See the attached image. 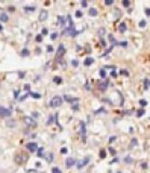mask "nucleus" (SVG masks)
I'll return each instance as SVG.
<instances>
[{"label": "nucleus", "mask_w": 150, "mask_h": 173, "mask_svg": "<svg viewBox=\"0 0 150 173\" xmlns=\"http://www.w3.org/2000/svg\"><path fill=\"white\" fill-rule=\"evenodd\" d=\"M63 104V98L61 96H54L52 100L50 101V106L53 108H56V107H59Z\"/></svg>", "instance_id": "1"}, {"label": "nucleus", "mask_w": 150, "mask_h": 173, "mask_svg": "<svg viewBox=\"0 0 150 173\" xmlns=\"http://www.w3.org/2000/svg\"><path fill=\"white\" fill-rule=\"evenodd\" d=\"M28 160V155L27 154H24V153H21L18 155L15 156V162L17 165H22L24 162H26Z\"/></svg>", "instance_id": "2"}, {"label": "nucleus", "mask_w": 150, "mask_h": 173, "mask_svg": "<svg viewBox=\"0 0 150 173\" xmlns=\"http://www.w3.org/2000/svg\"><path fill=\"white\" fill-rule=\"evenodd\" d=\"M79 33H80V31L76 30L75 27H73V26H71V27L66 28V29H65V30L62 33V35H67V36H70V37H76Z\"/></svg>", "instance_id": "3"}, {"label": "nucleus", "mask_w": 150, "mask_h": 173, "mask_svg": "<svg viewBox=\"0 0 150 173\" xmlns=\"http://www.w3.org/2000/svg\"><path fill=\"white\" fill-rule=\"evenodd\" d=\"M80 134L82 136V141L85 143L86 141V127L84 121H80Z\"/></svg>", "instance_id": "4"}, {"label": "nucleus", "mask_w": 150, "mask_h": 173, "mask_svg": "<svg viewBox=\"0 0 150 173\" xmlns=\"http://www.w3.org/2000/svg\"><path fill=\"white\" fill-rule=\"evenodd\" d=\"M90 159H91L90 157H84L83 159L79 160V161L77 162V168H78L79 170H80V169H82L83 167H85V165L90 162Z\"/></svg>", "instance_id": "5"}, {"label": "nucleus", "mask_w": 150, "mask_h": 173, "mask_svg": "<svg viewBox=\"0 0 150 173\" xmlns=\"http://www.w3.org/2000/svg\"><path fill=\"white\" fill-rule=\"evenodd\" d=\"M65 52H66V49H65L64 45L63 43H61V45H59V49H57V53H56V59H62L63 56H64Z\"/></svg>", "instance_id": "6"}, {"label": "nucleus", "mask_w": 150, "mask_h": 173, "mask_svg": "<svg viewBox=\"0 0 150 173\" xmlns=\"http://www.w3.org/2000/svg\"><path fill=\"white\" fill-rule=\"evenodd\" d=\"M25 147L27 148V149H28L29 151H30V153H35V151H36L37 149H38V145H37V143H33V142L27 143Z\"/></svg>", "instance_id": "7"}, {"label": "nucleus", "mask_w": 150, "mask_h": 173, "mask_svg": "<svg viewBox=\"0 0 150 173\" xmlns=\"http://www.w3.org/2000/svg\"><path fill=\"white\" fill-rule=\"evenodd\" d=\"M24 121H25V123L29 127H33V128L37 127V122L35 121V119H33L31 117H25L24 118Z\"/></svg>", "instance_id": "8"}, {"label": "nucleus", "mask_w": 150, "mask_h": 173, "mask_svg": "<svg viewBox=\"0 0 150 173\" xmlns=\"http://www.w3.org/2000/svg\"><path fill=\"white\" fill-rule=\"evenodd\" d=\"M0 116H1V117H10V116H11V110L0 106Z\"/></svg>", "instance_id": "9"}, {"label": "nucleus", "mask_w": 150, "mask_h": 173, "mask_svg": "<svg viewBox=\"0 0 150 173\" xmlns=\"http://www.w3.org/2000/svg\"><path fill=\"white\" fill-rule=\"evenodd\" d=\"M48 15H49V13H48L47 10H41V11H40V14H39V21L44 22L48 19Z\"/></svg>", "instance_id": "10"}, {"label": "nucleus", "mask_w": 150, "mask_h": 173, "mask_svg": "<svg viewBox=\"0 0 150 173\" xmlns=\"http://www.w3.org/2000/svg\"><path fill=\"white\" fill-rule=\"evenodd\" d=\"M108 84H109V80H108V79H105L103 82H100V83L98 84V86H99V90H100V91H105V90L107 89Z\"/></svg>", "instance_id": "11"}, {"label": "nucleus", "mask_w": 150, "mask_h": 173, "mask_svg": "<svg viewBox=\"0 0 150 173\" xmlns=\"http://www.w3.org/2000/svg\"><path fill=\"white\" fill-rule=\"evenodd\" d=\"M65 163H66V167L67 168H71L72 165H76V160L73 159V158H67L66 161H65Z\"/></svg>", "instance_id": "12"}, {"label": "nucleus", "mask_w": 150, "mask_h": 173, "mask_svg": "<svg viewBox=\"0 0 150 173\" xmlns=\"http://www.w3.org/2000/svg\"><path fill=\"white\" fill-rule=\"evenodd\" d=\"M94 62H95V60L93 59V57H86V59L84 60L83 64H84V66H91Z\"/></svg>", "instance_id": "13"}, {"label": "nucleus", "mask_w": 150, "mask_h": 173, "mask_svg": "<svg viewBox=\"0 0 150 173\" xmlns=\"http://www.w3.org/2000/svg\"><path fill=\"white\" fill-rule=\"evenodd\" d=\"M64 100L67 101V102H69V103H73V102H78V98H70L69 95H64Z\"/></svg>", "instance_id": "14"}, {"label": "nucleus", "mask_w": 150, "mask_h": 173, "mask_svg": "<svg viewBox=\"0 0 150 173\" xmlns=\"http://www.w3.org/2000/svg\"><path fill=\"white\" fill-rule=\"evenodd\" d=\"M119 31L120 33H124L126 29H128V26H126V24L125 23H120V25H119Z\"/></svg>", "instance_id": "15"}, {"label": "nucleus", "mask_w": 150, "mask_h": 173, "mask_svg": "<svg viewBox=\"0 0 150 173\" xmlns=\"http://www.w3.org/2000/svg\"><path fill=\"white\" fill-rule=\"evenodd\" d=\"M109 41L111 42V43H112V47H114V45H119V42L117 41V40L114 39V37L112 36V35H109Z\"/></svg>", "instance_id": "16"}, {"label": "nucleus", "mask_w": 150, "mask_h": 173, "mask_svg": "<svg viewBox=\"0 0 150 173\" xmlns=\"http://www.w3.org/2000/svg\"><path fill=\"white\" fill-rule=\"evenodd\" d=\"M8 20H9L8 14H6V13H1V14H0V21H1V22L6 23V22H8Z\"/></svg>", "instance_id": "17"}, {"label": "nucleus", "mask_w": 150, "mask_h": 173, "mask_svg": "<svg viewBox=\"0 0 150 173\" xmlns=\"http://www.w3.org/2000/svg\"><path fill=\"white\" fill-rule=\"evenodd\" d=\"M89 14L91 15V16H96V15L98 14V12H97V10H96L95 8H91L89 10Z\"/></svg>", "instance_id": "18"}, {"label": "nucleus", "mask_w": 150, "mask_h": 173, "mask_svg": "<svg viewBox=\"0 0 150 173\" xmlns=\"http://www.w3.org/2000/svg\"><path fill=\"white\" fill-rule=\"evenodd\" d=\"M57 21H59V23L62 26H64L65 21H66V16H62V15H59V16H57Z\"/></svg>", "instance_id": "19"}, {"label": "nucleus", "mask_w": 150, "mask_h": 173, "mask_svg": "<svg viewBox=\"0 0 150 173\" xmlns=\"http://www.w3.org/2000/svg\"><path fill=\"white\" fill-rule=\"evenodd\" d=\"M28 94L30 95L31 98H37V100H39V98H41V94H39V93H35V92H28Z\"/></svg>", "instance_id": "20"}, {"label": "nucleus", "mask_w": 150, "mask_h": 173, "mask_svg": "<svg viewBox=\"0 0 150 173\" xmlns=\"http://www.w3.org/2000/svg\"><path fill=\"white\" fill-rule=\"evenodd\" d=\"M6 124H7V127H10V128H13L14 126H15V120H13V119H9L8 121L6 122Z\"/></svg>", "instance_id": "21"}, {"label": "nucleus", "mask_w": 150, "mask_h": 173, "mask_svg": "<svg viewBox=\"0 0 150 173\" xmlns=\"http://www.w3.org/2000/svg\"><path fill=\"white\" fill-rule=\"evenodd\" d=\"M45 160H47L48 163H51L53 161V154H48L47 156H44Z\"/></svg>", "instance_id": "22"}, {"label": "nucleus", "mask_w": 150, "mask_h": 173, "mask_svg": "<svg viewBox=\"0 0 150 173\" xmlns=\"http://www.w3.org/2000/svg\"><path fill=\"white\" fill-rule=\"evenodd\" d=\"M53 81H54L56 84H61L62 82H63V79H62L61 77H57V76H56V77H54V78H53Z\"/></svg>", "instance_id": "23"}, {"label": "nucleus", "mask_w": 150, "mask_h": 173, "mask_svg": "<svg viewBox=\"0 0 150 173\" xmlns=\"http://www.w3.org/2000/svg\"><path fill=\"white\" fill-rule=\"evenodd\" d=\"M135 145H137V139H132V141H131V144H130V146H128V148H130V149H132V148H133Z\"/></svg>", "instance_id": "24"}, {"label": "nucleus", "mask_w": 150, "mask_h": 173, "mask_svg": "<svg viewBox=\"0 0 150 173\" xmlns=\"http://www.w3.org/2000/svg\"><path fill=\"white\" fill-rule=\"evenodd\" d=\"M144 88L145 90H149V79L146 78L144 80Z\"/></svg>", "instance_id": "25"}, {"label": "nucleus", "mask_w": 150, "mask_h": 173, "mask_svg": "<svg viewBox=\"0 0 150 173\" xmlns=\"http://www.w3.org/2000/svg\"><path fill=\"white\" fill-rule=\"evenodd\" d=\"M105 33H106V29L104 27H100L99 29H98V35H99L100 37H103L104 35H105Z\"/></svg>", "instance_id": "26"}, {"label": "nucleus", "mask_w": 150, "mask_h": 173, "mask_svg": "<svg viewBox=\"0 0 150 173\" xmlns=\"http://www.w3.org/2000/svg\"><path fill=\"white\" fill-rule=\"evenodd\" d=\"M24 10H25L26 12H33L36 10V8H35V7H25Z\"/></svg>", "instance_id": "27"}, {"label": "nucleus", "mask_w": 150, "mask_h": 173, "mask_svg": "<svg viewBox=\"0 0 150 173\" xmlns=\"http://www.w3.org/2000/svg\"><path fill=\"white\" fill-rule=\"evenodd\" d=\"M144 115H145V110H144V109H138V110H137V113H136L137 117H142V116H144Z\"/></svg>", "instance_id": "28"}, {"label": "nucleus", "mask_w": 150, "mask_h": 173, "mask_svg": "<svg viewBox=\"0 0 150 173\" xmlns=\"http://www.w3.org/2000/svg\"><path fill=\"white\" fill-rule=\"evenodd\" d=\"M99 157L102 158V159H105V158H106V150H105V149H102V150H100Z\"/></svg>", "instance_id": "29"}, {"label": "nucleus", "mask_w": 150, "mask_h": 173, "mask_svg": "<svg viewBox=\"0 0 150 173\" xmlns=\"http://www.w3.org/2000/svg\"><path fill=\"white\" fill-rule=\"evenodd\" d=\"M21 54H22V56H28L29 55V51H28L27 49H23Z\"/></svg>", "instance_id": "30"}, {"label": "nucleus", "mask_w": 150, "mask_h": 173, "mask_svg": "<svg viewBox=\"0 0 150 173\" xmlns=\"http://www.w3.org/2000/svg\"><path fill=\"white\" fill-rule=\"evenodd\" d=\"M139 104H140V106H147L148 105V102L146 100H139Z\"/></svg>", "instance_id": "31"}, {"label": "nucleus", "mask_w": 150, "mask_h": 173, "mask_svg": "<svg viewBox=\"0 0 150 173\" xmlns=\"http://www.w3.org/2000/svg\"><path fill=\"white\" fill-rule=\"evenodd\" d=\"M122 4H123V7H125V8H128V7H130V4H131V2L128 1V0H123V1H122Z\"/></svg>", "instance_id": "32"}, {"label": "nucleus", "mask_w": 150, "mask_h": 173, "mask_svg": "<svg viewBox=\"0 0 150 173\" xmlns=\"http://www.w3.org/2000/svg\"><path fill=\"white\" fill-rule=\"evenodd\" d=\"M124 162H126V163H132V162H133V159H132L131 157H125Z\"/></svg>", "instance_id": "33"}, {"label": "nucleus", "mask_w": 150, "mask_h": 173, "mask_svg": "<svg viewBox=\"0 0 150 173\" xmlns=\"http://www.w3.org/2000/svg\"><path fill=\"white\" fill-rule=\"evenodd\" d=\"M99 75H100L102 78H105V77H106V70L105 69H100L99 70Z\"/></svg>", "instance_id": "34"}, {"label": "nucleus", "mask_w": 150, "mask_h": 173, "mask_svg": "<svg viewBox=\"0 0 150 173\" xmlns=\"http://www.w3.org/2000/svg\"><path fill=\"white\" fill-rule=\"evenodd\" d=\"M120 75H124V76H126V77H128V76H130V73L123 69V70H120Z\"/></svg>", "instance_id": "35"}, {"label": "nucleus", "mask_w": 150, "mask_h": 173, "mask_svg": "<svg viewBox=\"0 0 150 173\" xmlns=\"http://www.w3.org/2000/svg\"><path fill=\"white\" fill-rule=\"evenodd\" d=\"M42 153H43V147H40L39 149H38V157H39V158L43 157L42 156Z\"/></svg>", "instance_id": "36"}, {"label": "nucleus", "mask_w": 150, "mask_h": 173, "mask_svg": "<svg viewBox=\"0 0 150 173\" xmlns=\"http://www.w3.org/2000/svg\"><path fill=\"white\" fill-rule=\"evenodd\" d=\"M147 25V23H146V21L145 20H143V21H140V22H139V27H145V26Z\"/></svg>", "instance_id": "37"}, {"label": "nucleus", "mask_w": 150, "mask_h": 173, "mask_svg": "<svg viewBox=\"0 0 150 173\" xmlns=\"http://www.w3.org/2000/svg\"><path fill=\"white\" fill-rule=\"evenodd\" d=\"M71 64H72V66H73V67H78L79 62L77 61V60H72V61H71Z\"/></svg>", "instance_id": "38"}, {"label": "nucleus", "mask_w": 150, "mask_h": 173, "mask_svg": "<svg viewBox=\"0 0 150 173\" xmlns=\"http://www.w3.org/2000/svg\"><path fill=\"white\" fill-rule=\"evenodd\" d=\"M52 173H62V171L59 170V168L55 167V168H53V169H52Z\"/></svg>", "instance_id": "39"}, {"label": "nucleus", "mask_w": 150, "mask_h": 173, "mask_svg": "<svg viewBox=\"0 0 150 173\" xmlns=\"http://www.w3.org/2000/svg\"><path fill=\"white\" fill-rule=\"evenodd\" d=\"M36 41H37V42H41V41H42V35H37Z\"/></svg>", "instance_id": "40"}, {"label": "nucleus", "mask_w": 150, "mask_h": 173, "mask_svg": "<svg viewBox=\"0 0 150 173\" xmlns=\"http://www.w3.org/2000/svg\"><path fill=\"white\" fill-rule=\"evenodd\" d=\"M57 35H59L57 33H53L52 35H51V39H52V40H55L56 38H57Z\"/></svg>", "instance_id": "41"}, {"label": "nucleus", "mask_w": 150, "mask_h": 173, "mask_svg": "<svg viewBox=\"0 0 150 173\" xmlns=\"http://www.w3.org/2000/svg\"><path fill=\"white\" fill-rule=\"evenodd\" d=\"M112 3H113V0H106V1H105L106 6H111Z\"/></svg>", "instance_id": "42"}, {"label": "nucleus", "mask_w": 150, "mask_h": 173, "mask_svg": "<svg viewBox=\"0 0 150 173\" xmlns=\"http://www.w3.org/2000/svg\"><path fill=\"white\" fill-rule=\"evenodd\" d=\"M82 15H83V14H82V12H81V11H79V10H78V11H76V16H77V17H81Z\"/></svg>", "instance_id": "43"}, {"label": "nucleus", "mask_w": 150, "mask_h": 173, "mask_svg": "<svg viewBox=\"0 0 150 173\" xmlns=\"http://www.w3.org/2000/svg\"><path fill=\"white\" fill-rule=\"evenodd\" d=\"M52 122H53V117H52V116H50V117H49V120H48V122H47V124H48V126H50Z\"/></svg>", "instance_id": "44"}, {"label": "nucleus", "mask_w": 150, "mask_h": 173, "mask_svg": "<svg viewBox=\"0 0 150 173\" xmlns=\"http://www.w3.org/2000/svg\"><path fill=\"white\" fill-rule=\"evenodd\" d=\"M24 89L26 90V91H28V92H30V86H29V84H25V86H24Z\"/></svg>", "instance_id": "45"}, {"label": "nucleus", "mask_w": 150, "mask_h": 173, "mask_svg": "<svg viewBox=\"0 0 150 173\" xmlns=\"http://www.w3.org/2000/svg\"><path fill=\"white\" fill-rule=\"evenodd\" d=\"M18 94H20V90L14 91V98H18Z\"/></svg>", "instance_id": "46"}, {"label": "nucleus", "mask_w": 150, "mask_h": 173, "mask_svg": "<svg viewBox=\"0 0 150 173\" xmlns=\"http://www.w3.org/2000/svg\"><path fill=\"white\" fill-rule=\"evenodd\" d=\"M145 13H146V15H147V16H149V15H150V9L149 8H146V9H145Z\"/></svg>", "instance_id": "47"}, {"label": "nucleus", "mask_w": 150, "mask_h": 173, "mask_svg": "<svg viewBox=\"0 0 150 173\" xmlns=\"http://www.w3.org/2000/svg\"><path fill=\"white\" fill-rule=\"evenodd\" d=\"M47 51H48V52H53V47H52V45H48V47H47Z\"/></svg>", "instance_id": "48"}, {"label": "nucleus", "mask_w": 150, "mask_h": 173, "mask_svg": "<svg viewBox=\"0 0 150 173\" xmlns=\"http://www.w3.org/2000/svg\"><path fill=\"white\" fill-rule=\"evenodd\" d=\"M110 76H111V77H113V78H116V77H117V73H116V70H112V71L110 73Z\"/></svg>", "instance_id": "49"}, {"label": "nucleus", "mask_w": 150, "mask_h": 173, "mask_svg": "<svg viewBox=\"0 0 150 173\" xmlns=\"http://www.w3.org/2000/svg\"><path fill=\"white\" fill-rule=\"evenodd\" d=\"M142 168H143V169H147V168H148V163H147V162H143V163H142Z\"/></svg>", "instance_id": "50"}, {"label": "nucleus", "mask_w": 150, "mask_h": 173, "mask_svg": "<svg viewBox=\"0 0 150 173\" xmlns=\"http://www.w3.org/2000/svg\"><path fill=\"white\" fill-rule=\"evenodd\" d=\"M67 151H68V149H67L66 147H64V148H62V149H61V153L62 154H67Z\"/></svg>", "instance_id": "51"}, {"label": "nucleus", "mask_w": 150, "mask_h": 173, "mask_svg": "<svg viewBox=\"0 0 150 173\" xmlns=\"http://www.w3.org/2000/svg\"><path fill=\"white\" fill-rule=\"evenodd\" d=\"M72 109H73V110H77V109H79V105H78V104L72 105Z\"/></svg>", "instance_id": "52"}, {"label": "nucleus", "mask_w": 150, "mask_h": 173, "mask_svg": "<svg viewBox=\"0 0 150 173\" xmlns=\"http://www.w3.org/2000/svg\"><path fill=\"white\" fill-rule=\"evenodd\" d=\"M100 112H105V109H104L103 107H102V108H100V109H98V110H96V112H94V114H99Z\"/></svg>", "instance_id": "53"}, {"label": "nucleus", "mask_w": 150, "mask_h": 173, "mask_svg": "<svg viewBox=\"0 0 150 173\" xmlns=\"http://www.w3.org/2000/svg\"><path fill=\"white\" fill-rule=\"evenodd\" d=\"M81 4H82V7H83V8H85L86 6H88V2H86V1H82V2H81Z\"/></svg>", "instance_id": "54"}, {"label": "nucleus", "mask_w": 150, "mask_h": 173, "mask_svg": "<svg viewBox=\"0 0 150 173\" xmlns=\"http://www.w3.org/2000/svg\"><path fill=\"white\" fill-rule=\"evenodd\" d=\"M48 34V29L47 28H43V29H42V35H47Z\"/></svg>", "instance_id": "55"}, {"label": "nucleus", "mask_w": 150, "mask_h": 173, "mask_svg": "<svg viewBox=\"0 0 150 173\" xmlns=\"http://www.w3.org/2000/svg\"><path fill=\"white\" fill-rule=\"evenodd\" d=\"M114 140H116V136H111L110 139H109V143H112Z\"/></svg>", "instance_id": "56"}, {"label": "nucleus", "mask_w": 150, "mask_h": 173, "mask_svg": "<svg viewBox=\"0 0 150 173\" xmlns=\"http://www.w3.org/2000/svg\"><path fill=\"white\" fill-rule=\"evenodd\" d=\"M24 75H25V73H22V71H21V73H18V76H20V78L22 79L23 77H24Z\"/></svg>", "instance_id": "57"}, {"label": "nucleus", "mask_w": 150, "mask_h": 173, "mask_svg": "<svg viewBox=\"0 0 150 173\" xmlns=\"http://www.w3.org/2000/svg\"><path fill=\"white\" fill-rule=\"evenodd\" d=\"M109 150H110V153L112 154V155H114V154H116V151H114L113 148H111V147H110V148H109Z\"/></svg>", "instance_id": "58"}, {"label": "nucleus", "mask_w": 150, "mask_h": 173, "mask_svg": "<svg viewBox=\"0 0 150 173\" xmlns=\"http://www.w3.org/2000/svg\"><path fill=\"white\" fill-rule=\"evenodd\" d=\"M33 116H35V117H38V114L35 112V113H33Z\"/></svg>", "instance_id": "59"}, {"label": "nucleus", "mask_w": 150, "mask_h": 173, "mask_svg": "<svg viewBox=\"0 0 150 173\" xmlns=\"http://www.w3.org/2000/svg\"><path fill=\"white\" fill-rule=\"evenodd\" d=\"M102 45H103V47H105V45H106V42L104 41V40H102Z\"/></svg>", "instance_id": "60"}, {"label": "nucleus", "mask_w": 150, "mask_h": 173, "mask_svg": "<svg viewBox=\"0 0 150 173\" xmlns=\"http://www.w3.org/2000/svg\"><path fill=\"white\" fill-rule=\"evenodd\" d=\"M36 165H37V167H40V165H41V163H40V162H36Z\"/></svg>", "instance_id": "61"}, {"label": "nucleus", "mask_w": 150, "mask_h": 173, "mask_svg": "<svg viewBox=\"0 0 150 173\" xmlns=\"http://www.w3.org/2000/svg\"><path fill=\"white\" fill-rule=\"evenodd\" d=\"M0 30H2V26L0 25Z\"/></svg>", "instance_id": "62"}, {"label": "nucleus", "mask_w": 150, "mask_h": 173, "mask_svg": "<svg viewBox=\"0 0 150 173\" xmlns=\"http://www.w3.org/2000/svg\"><path fill=\"white\" fill-rule=\"evenodd\" d=\"M117 173H122V172H117Z\"/></svg>", "instance_id": "63"}]
</instances>
